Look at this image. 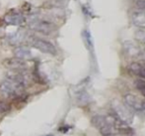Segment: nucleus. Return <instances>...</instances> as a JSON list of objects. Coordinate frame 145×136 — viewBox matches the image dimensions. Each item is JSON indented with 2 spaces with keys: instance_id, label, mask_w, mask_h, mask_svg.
Returning a JSON list of instances; mask_svg holds the SVG:
<instances>
[{
  "instance_id": "obj_4",
  "label": "nucleus",
  "mask_w": 145,
  "mask_h": 136,
  "mask_svg": "<svg viewBox=\"0 0 145 136\" xmlns=\"http://www.w3.org/2000/svg\"><path fill=\"white\" fill-rule=\"evenodd\" d=\"M30 28L44 35H52L56 30V26L52 22L42 19H34L30 22Z\"/></svg>"
},
{
  "instance_id": "obj_3",
  "label": "nucleus",
  "mask_w": 145,
  "mask_h": 136,
  "mask_svg": "<svg viewBox=\"0 0 145 136\" xmlns=\"http://www.w3.org/2000/svg\"><path fill=\"white\" fill-rule=\"evenodd\" d=\"M112 107H113V113L116 116H118L121 121L125 122L126 124L132 122L134 117L133 110L128 107L125 103L115 100L113 102V104H112Z\"/></svg>"
},
{
  "instance_id": "obj_10",
  "label": "nucleus",
  "mask_w": 145,
  "mask_h": 136,
  "mask_svg": "<svg viewBox=\"0 0 145 136\" xmlns=\"http://www.w3.org/2000/svg\"><path fill=\"white\" fill-rule=\"evenodd\" d=\"M14 54H15V58L22 61H28V60L32 59V53L28 48L23 46H19L14 50Z\"/></svg>"
},
{
  "instance_id": "obj_9",
  "label": "nucleus",
  "mask_w": 145,
  "mask_h": 136,
  "mask_svg": "<svg viewBox=\"0 0 145 136\" xmlns=\"http://www.w3.org/2000/svg\"><path fill=\"white\" fill-rule=\"evenodd\" d=\"M131 22L139 29H145V10L136 9L131 13Z\"/></svg>"
},
{
  "instance_id": "obj_1",
  "label": "nucleus",
  "mask_w": 145,
  "mask_h": 136,
  "mask_svg": "<svg viewBox=\"0 0 145 136\" xmlns=\"http://www.w3.org/2000/svg\"><path fill=\"white\" fill-rule=\"evenodd\" d=\"M92 124L103 136H116L130 134L132 129L128 124L121 121L113 112L107 115H96L92 118Z\"/></svg>"
},
{
  "instance_id": "obj_12",
  "label": "nucleus",
  "mask_w": 145,
  "mask_h": 136,
  "mask_svg": "<svg viewBox=\"0 0 145 136\" xmlns=\"http://www.w3.org/2000/svg\"><path fill=\"white\" fill-rule=\"evenodd\" d=\"M22 40H23V35H22L21 33H16L13 36H11V38H10V43L16 45V44H19L20 42H22Z\"/></svg>"
},
{
  "instance_id": "obj_6",
  "label": "nucleus",
  "mask_w": 145,
  "mask_h": 136,
  "mask_svg": "<svg viewBox=\"0 0 145 136\" xmlns=\"http://www.w3.org/2000/svg\"><path fill=\"white\" fill-rule=\"evenodd\" d=\"M124 103L134 111H140L144 113L145 111V98H139L133 94H126L123 96Z\"/></svg>"
},
{
  "instance_id": "obj_7",
  "label": "nucleus",
  "mask_w": 145,
  "mask_h": 136,
  "mask_svg": "<svg viewBox=\"0 0 145 136\" xmlns=\"http://www.w3.org/2000/svg\"><path fill=\"white\" fill-rule=\"evenodd\" d=\"M4 22L8 25L22 26L26 23V17L24 14L17 11H10L4 16Z\"/></svg>"
},
{
  "instance_id": "obj_11",
  "label": "nucleus",
  "mask_w": 145,
  "mask_h": 136,
  "mask_svg": "<svg viewBox=\"0 0 145 136\" xmlns=\"http://www.w3.org/2000/svg\"><path fill=\"white\" fill-rule=\"evenodd\" d=\"M135 36L139 43L145 45V29H138L135 33Z\"/></svg>"
},
{
  "instance_id": "obj_8",
  "label": "nucleus",
  "mask_w": 145,
  "mask_h": 136,
  "mask_svg": "<svg viewBox=\"0 0 145 136\" xmlns=\"http://www.w3.org/2000/svg\"><path fill=\"white\" fill-rule=\"evenodd\" d=\"M128 71L139 79L145 80V62H132L128 66Z\"/></svg>"
},
{
  "instance_id": "obj_5",
  "label": "nucleus",
  "mask_w": 145,
  "mask_h": 136,
  "mask_svg": "<svg viewBox=\"0 0 145 136\" xmlns=\"http://www.w3.org/2000/svg\"><path fill=\"white\" fill-rule=\"evenodd\" d=\"M30 44L32 45L35 49L40 51L42 53H44V54L56 56V53H57L56 48L54 46V44H52V43L48 42V41L44 40V39H40V38H38V37H31Z\"/></svg>"
},
{
  "instance_id": "obj_2",
  "label": "nucleus",
  "mask_w": 145,
  "mask_h": 136,
  "mask_svg": "<svg viewBox=\"0 0 145 136\" xmlns=\"http://www.w3.org/2000/svg\"><path fill=\"white\" fill-rule=\"evenodd\" d=\"M29 78L22 72H15L0 84V94L13 100H23L26 96V88Z\"/></svg>"
}]
</instances>
